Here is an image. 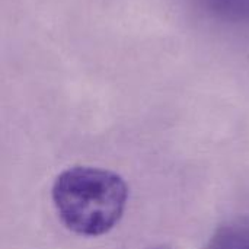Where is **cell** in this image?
Listing matches in <instances>:
<instances>
[{
  "label": "cell",
  "mask_w": 249,
  "mask_h": 249,
  "mask_svg": "<svg viewBox=\"0 0 249 249\" xmlns=\"http://www.w3.org/2000/svg\"><path fill=\"white\" fill-rule=\"evenodd\" d=\"M149 249H172L171 247H168V245H158V247H153V248H149Z\"/></svg>",
  "instance_id": "cell-4"
},
{
  "label": "cell",
  "mask_w": 249,
  "mask_h": 249,
  "mask_svg": "<svg viewBox=\"0 0 249 249\" xmlns=\"http://www.w3.org/2000/svg\"><path fill=\"white\" fill-rule=\"evenodd\" d=\"M203 249H249V219L220 226Z\"/></svg>",
  "instance_id": "cell-2"
},
{
  "label": "cell",
  "mask_w": 249,
  "mask_h": 249,
  "mask_svg": "<svg viewBox=\"0 0 249 249\" xmlns=\"http://www.w3.org/2000/svg\"><path fill=\"white\" fill-rule=\"evenodd\" d=\"M198 3L219 20L249 26V0H198Z\"/></svg>",
  "instance_id": "cell-3"
},
{
  "label": "cell",
  "mask_w": 249,
  "mask_h": 249,
  "mask_svg": "<svg viewBox=\"0 0 249 249\" xmlns=\"http://www.w3.org/2000/svg\"><path fill=\"white\" fill-rule=\"evenodd\" d=\"M51 198L61 223L80 236H101L121 220L128 187L115 172L73 166L54 181Z\"/></svg>",
  "instance_id": "cell-1"
}]
</instances>
